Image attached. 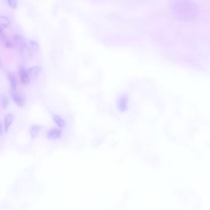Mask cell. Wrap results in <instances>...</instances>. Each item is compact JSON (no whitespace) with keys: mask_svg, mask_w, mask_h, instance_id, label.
I'll use <instances>...</instances> for the list:
<instances>
[{"mask_svg":"<svg viewBox=\"0 0 210 210\" xmlns=\"http://www.w3.org/2000/svg\"><path fill=\"white\" fill-rule=\"evenodd\" d=\"M19 75L21 77V80L23 85H27L30 81V76L27 70H25V67L21 66L19 69Z\"/></svg>","mask_w":210,"mask_h":210,"instance_id":"6da1fadb","label":"cell"},{"mask_svg":"<svg viewBox=\"0 0 210 210\" xmlns=\"http://www.w3.org/2000/svg\"><path fill=\"white\" fill-rule=\"evenodd\" d=\"M12 98L15 103L19 106H23L25 102V100L23 96L16 91H12Z\"/></svg>","mask_w":210,"mask_h":210,"instance_id":"7a4b0ae2","label":"cell"},{"mask_svg":"<svg viewBox=\"0 0 210 210\" xmlns=\"http://www.w3.org/2000/svg\"><path fill=\"white\" fill-rule=\"evenodd\" d=\"M61 134H62L61 131L60 129H56V128L51 129V130L48 131V132L47 133V138L49 139H58L61 137Z\"/></svg>","mask_w":210,"mask_h":210,"instance_id":"3957f363","label":"cell"},{"mask_svg":"<svg viewBox=\"0 0 210 210\" xmlns=\"http://www.w3.org/2000/svg\"><path fill=\"white\" fill-rule=\"evenodd\" d=\"M117 105L118 109L121 111L122 112L125 111L127 106V99L125 96L121 95L119 97V99L117 100Z\"/></svg>","mask_w":210,"mask_h":210,"instance_id":"277c9868","label":"cell"},{"mask_svg":"<svg viewBox=\"0 0 210 210\" xmlns=\"http://www.w3.org/2000/svg\"><path fill=\"white\" fill-rule=\"evenodd\" d=\"M41 70H42V68H41L40 66H33V67H32L28 69L27 71H28V73L30 77V76L34 77V76H37L41 71Z\"/></svg>","mask_w":210,"mask_h":210,"instance_id":"5b68a950","label":"cell"},{"mask_svg":"<svg viewBox=\"0 0 210 210\" xmlns=\"http://www.w3.org/2000/svg\"><path fill=\"white\" fill-rule=\"evenodd\" d=\"M13 120H14V117L12 114H8L7 115H6V117L4 118V128L5 131H7L8 128L12 123Z\"/></svg>","mask_w":210,"mask_h":210,"instance_id":"8992f818","label":"cell"},{"mask_svg":"<svg viewBox=\"0 0 210 210\" xmlns=\"http://www.w3.org/2000/svg\"><path fill=\"white\" fill-rule=\"evenodd\" d=\"M0 22H1V27L0 28L4 29L6 27H7L10 25V20L6 16L4 15H1L0 17Z\"/></svg>","mask_w":210,"mask_h":210,"instance_id":"52a82bcc","label":"cell"},{"mask_svg":"<svg viewBox=\"0 0 210 210\" xmlns=\"http://www.w3.org/2000/svg\"><path fill=\"white\" fill-rule=\"evenodd\" d=\"M8 78L11 83V86L12 91H16V86H17V80L16 76L12 73H8Z\"/></svg>","mask_w":210,"mask_h":210,"instance_id":"ba28073f","label":"cell"},{"mask_svg":"<svg viewBox=\"0 0 210 210\" xmlns=\"http://www.w3.org/2000/svg\"><path fill=\"white\" fill-rule=\"evenodd\" d=\"M53 120L59 127L63 128V127L66 126V122L61 117H59L58 115H54L53 116Z\"/></svg>","mask_w":210,"mask_h":210,"instance_id":"9c48e42d","label":"cell"},{"mask_svg":"<svg viewBox=\"0 0 210 210\" xmlns=\"http://www.w3.org/2000/svg\"><path fill=\"white\" fill-rule=\"evenodd\" d=\"M40 130V126H39L38 125L33 126L31 128V130H30V133H31L32 137V138H35L38 135Z\"/></svg>","mask_w":210,"mask_h":210,"instance_id":"30bf717a","label":"cell"},{"mask_svg":"<svg viewBox=\"0 0 210 210\" xmlns=\"http://www.w3.org/2000/svg\"><path fill=\"white\" fill-rule=\"evenodd\" d=\"M7 104H8V100H7V97L4 95H2L1 97V106L2 109H6L7 105Z\"/></svg>","mask_w":210,"mask_h":210,"instance_id":"8fae6325","label":"cell"},{"mask_svg":"<svg viewBox=\"0 0 210 210\" xmlns=\"http://www.w3.org/2000/svg\"><path fill=\"white\" fill-rule=\"evenodd\" d=\"M7 2L9 3V6H11L13 7H16L17 6V1H14V0H9L7 1Z\"/></svg>","mask_w":210,"mask_h":210,"instance_id":"7c38bea8","label":"cell"},{"mask_svg":"<svg viewBox=\"0 0 210 210\" xmlns=\"http://www.w3.org/2000/svg\"><path fill=\"white\" fill-rule=\"evenodd\" d=\"M30 43L31 45L32 46V47H33L35 49H37L38 48V43H37L35 41L30 40Z\"/></svg>","mask_w":210,"mask_h":210,"instance_id":"4fadbf2b","label":"cell"}]
</instances>
